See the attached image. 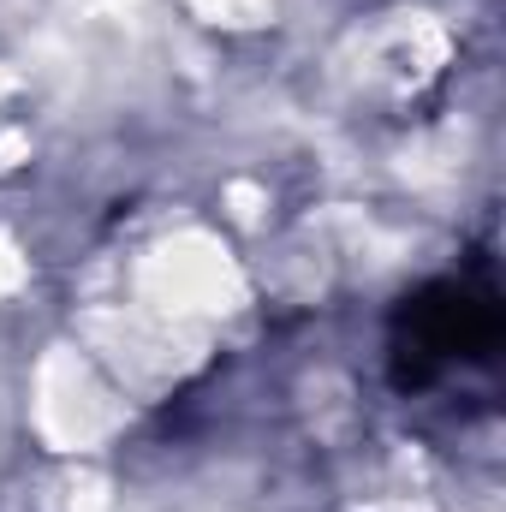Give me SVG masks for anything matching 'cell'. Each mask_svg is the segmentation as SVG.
Listing matches in <instances>:
<instances>
[{"instance_id":"obj_1","label":"cell","mask_w":506,"mask_h":512,"mask_svg":"<svg viewBox=\"0 0 506 512\" xmlns=\"http://www.w3.org/2000/svg\"><path fill=\"white\" fill-rule=\"evenodd\" d=\"M489 340H495L489 304H471L459 286H441L435 298L411 304V340H405L411 376H423L447 358H471V346H489Z\"/></svg>"}]
</instances>
